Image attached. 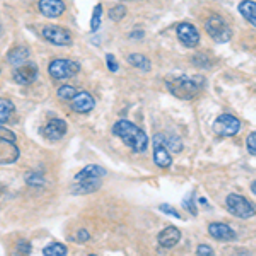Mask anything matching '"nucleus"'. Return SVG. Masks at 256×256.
Masks as SVG:
<instances>
[{
    "instance_id": "29",
    "label": "nucleus",
    "mask_w": 256,
    "mask_h": 256,
    "mask_svg": "<svg viewBox=\"0 0 256 256\" xmlns=\"http://www.w3.org/2000/svg\"><path fill=\"white\" fill-rule=\"evenodd\" d=\"M28 183L31 184V186H43V178L38 176V174H30L28 176Z\"/></svg>"
},
{
    "instance_id": "9",
    "label": "nucleus",
    "mask_w": 256,
    "mask_h": 256,
    "mask_svg": "<svg viewBox=\"0 0 256 256\" xmlns=\"http://www.w3.org/2000/svg\"><path fill=\"white\" fill-rule=\"evenodd\" d=\"M176 32H178V40H180L184 46L195 48L198 46V43H200V32H198V30L193 24H190V22L178 24Z\"/></svg>"
},
{
    "instance_id": "6",
    "label": "nucleus",
    "mask_w": 256,
    "mask_h": 256,
    "mask_svg": "<svg viewBox=\"0 0 256 256\" xmlns=\"http://www.w3.org/2000/svg\"><path fill=\"white\" fill-rule=\"evenodd\" d=\"M226 205L229 208V212L238 218H250L254 216V207L241 195H229L226 200Z\"/></svg>"
},
{
    "instance_id": "28",
    "label": "nucleus",
    "mask_w": 256,
    "mask_h": 256,
    "mask_svg": "<svg viewBox=\"0 0 256 256\" xmlns=\"http://www.w3.org/2000/svg\"><path fill=\"white\" fill-rule=\"evenodd\" d=\"M0 138H6V140H12V142H16V135L12 134L9 128H6L2 125H0Z\"/></svg>"
},
{
    "instance_id": "31",
    "label": "nucleus",
    "mask_w": 256,
    "mask_h": 256,
    "mask_svg": "<svg viewBox=\"0 0 256 256\" xmlns=\"http://www.w3.org/2000/svg\"><path fill=\"white\" fill-rule=\"evenodd\" d=\"M193 200H195V196H193V195H190V196L184 198L183 205H184V207H188V208H190V212H192L193 216H196L198 212H196V207H195V205H193Z\"/></svg>"
},
{
    "instance_id": "20",
    "label": "nucleus",
    "mask_w": 256,
    "mask_h": 256,
    "mask_svg": "<svg viewBox=\"0 0 256 256\" xmlns=\"http://www.w3.org/2000/svg\"><path fill=\"white\" fill-rule=\"evenodd\" d=\"M162 142H164V146L168 147V150L174 152V154H178V152L183 150V144H181V138L176 137V135L162 134Z\"/></svg>"
},
{
    "instance_id": "27",
    "label": "nucleus",
    "mask_w": 256,
    "mask_h": 256,
    "mask_svg": "<svg viewBox=\"0 0 256 256\" xmlns=\"http://www.w3.org/2000/svg\"><path fill=\"white\" fill-rule=\"evenodd\" d=\"M246 146H248V150H250L253 156H256V132H253V134L248 135Z\"/></svg>"
},
{
    "instance_id": "21",
    "label": "nucleus",
    "mask_w": 256,
    "mask_h": 256,
    "mask_svg": "<svg viewBox=\"0 0 256 256\" xmlns=\"http://www.w3.org/2000/svg\"><path fill=\"white\" fill-rule=\"evenodd\" d=\"M14 104H12V101L9 99H4L0 98V123H6L9 122L12 113H14Z\"/></svg>"
},
{
    "instance_id": "24",
    "label": "nucleus",
    "mask_w": 256,
    "mask_h": 256,
    "mask_svg": "<svg viewBox=\"0 0 256 256\" xmlns=\"http://www.w3.org/2000/svg\"><path fill=\"white\" fill-rule=\"evenodd\" d=\"M79 94V90H77L74 86H62L58 89V98L60 99H65V101H74V98Z\"/></svg>"
},
{
    "instance_id": "26",
    "label": "nucleus",
    "mask_w": 256,
    "mask_h": 256,
    "mask_svg": "<svg viewBox=\"0 0 256 256\" xmlns=\"http://www.w3.org/2000/svg\"><path fill=\"white\" fill-rule=\"evenodd\" d=\"M125 14H126V9L123 6H116L110 10V18L113 20H122L123 18H125Z\"/></svg>"
},
{
    "instance_id": "14",
    "label": "nucleus",
    "mask_w": 256,
    "mask_h": 256,
    "mask_svg": "<svg viewBox=\"0 0 256 256\" xmlns=\"http://www.w3.org/2000/svg\"><path fill=\"white\" fill-rule=\"evenodd\" d=\"M94 106H96V101H94V98L90 96L89 92H79L76 98H74L72 101V108L76 113H90V111L94 110Z\"/></svg>"
},
{
    "instance_id": "32",
    "label": "nucleus",
    "mask_w": 256,
    "mask_h": 256,
    "mask_svg": "<svg viewBox=\"0 0 256 256\" xmlns=\"http://www.w3.org/2000/svg\"><path fill=\"white\" fill-rule=\"evenodd\" d=\"M160 210H162L164 214H168V216H172V217H176V218H181V216L176 212L174 208L171 207V205H166V204H164V205H160Z\"/></svg>"
},
{
    "instance_id": "23",
    "label": "nucleus",
    "mask_w": 256,
    "mask_h": 256,
    "mask_svg": "<svg viewBox=\"0 0 256 256\" xmlns=\"http://www.w3.org/2000/svg\"><path fill=\"white\" fill-rule=\"evenodd\" d=\"M43 253L44 256H67V248L60 242H53V244L44 248Z\"/></svg>"
},
{
    "instance_id": "17",
    "label": "nucleus",
    "mask_w": 256,
    "mask_h": 256,
    "mask_svg": "<svg viewBox=\"0 0 256 256\" xmlns=\"http://www.w3.org/2000/svg\"><path fill=\"white\" fill-rule=\"evenodd\" d=\"M158 241H159V246H162V248H174L178 242L181 241L180 229H176V227H166V229L159 234Z\"/></svg>"
},
{
    "instance_id": "2",
    "label": "nucleus",
    "mask_w": 256,
    "mask_h": 256,
    "mask_svg": "<svg viewBox=\"0 0 256 256\" xmlns=\"http://www.w3.org/2000/svg\"><path fill=\"white\" fill-rule=\"evenodd\" d=\"M205 80L202 77H188V76H180L174 79L168 80V89L172 96L183 101H190V99L196 98L204 89Z\"/></svg>"
},
{
    "instance_id": "16",
    "label": "nucleus",
    "mask_w": 256,
    "mask_h": 256,
    "mask_svg": "<svg viewBox=\"0 0 256 256\" xmlns=\"http://www.w3.org/2000/svg\"><path fill=\"white\" fill-rule=\"evenodd\" d=\"M208 232H210V236L216 238L217 241H234V239H236V232H234L229 226L222 224V222H214V224H210Z\"/></svg>"
},
{
    "instance_id": "3",
    "label": "nucleus",
    "mask_w": 256,
    "mask_h": 256,
    "mask_svg": "<svg viewBox=\"0 0 256 256\" xmlns=\"http://www.w3.org/2000/svg\"><path fill=\"white\" fill-rule=\"evenodd\" d=\"M104 176H106V169H102L101 166L84 168L76 176V183L72 186V192L79 193V195H88V193L96 192L101 186V181Z\"/></svg>"
},
{
    "instance_id": "5",
    "label": "nucleus",
    "mask_w": 256,
    "mask_h": 256,
    "mask_svg": "<svg viewBox=\"0 0 256 256\" xmlns=\"http://www.w3.org/2000/svg\"><path fill=\"white\" fill-rule=\"evenodd\" d=\"M205 30H207L208 36L216 43H227L232 38V31H230V28L227 26V22L220 16H212L205 24Z\"/></svg>"
},
{
    "instance_id": "35",
    "label": "nucleus",
    "mask_w": 256,
    "mask_h": 256,
    "mask_svg": "<svg viewBox=\"0 0 256 256\" xmlns=\"http://www.w3.org/2000/svg\"><path fill=\"white\" fill-rule=\"evenodd\" d=\"M251 190H253V193H254V195H256V181H254V183H253V186H251Z\"/></svg>"
},
{
    "instance_id": "12",
    "label": "nucleus",
    "mask_w": 256,
    "mask_h": 256,
    "mask_svg": "<svg viewBox=\"0 0 256 256\" xmlns=\"http://www.w3.org/2000/svg\"><path fill=\"white\" fill-rule=\"evenodd\" d=\"M38 67L32 64H24L20 67L16 68L14 72V80L20 86H30L36 79H38Z\"/></svg>"
},
{
    "instance_id": "10",
    "label": "nucleus",
    "mask_w": 256,
    "mask_h": 256,
    "mask_svg": "<svg viewBox=\"0 0 256 256\" xmlns=\"http://www.w3.org/2000/svg\"><path fill=\"white\" fill-rule=\"evenodd\" d=\"M154 162L162 169L171 168V164H172L171 154H169L168 147L164 146V142H162V134L154 137Z\"/></svg>"
},
{
    "instance_id": "4",
    "label": "nucleus",
    "mask_w": 256,
    "mask_h": 256,
    "mask_svg": "<svg viewBox=\"0 0 256 256\" xmlns=\"http://www.w3.org/2000/svg\"><path fill=\"white\" fill-rule=\"evenodd\" d=\"M80 70V65L74 60H68V58H56L50 64L48 67V72L53 79L56 80H65V79H70L74 77L76 74H79Z\"/></svg>"
},
{
    "instance_id": "15",
    "label": "nucleus",
    "mask_w": 256,
    "mask_h": 256,
    "mask_svg": "<svg viewBox=\"0 0 256 256\" xmlns=\"http://www.w3.org/2000/svg\"><path fill=\"white\" fill-rule=\"evenodd\" d=\"M40 12L46 18H58L65 12L64 0H40Z\"/></svg>"
},
{
    "instance_id": "8",
    "label": "nucleus",
    "mask_w": 256,
    "mask_h": 256,
    "mask_svg": "<svg viewBox=\"0 0 256 256\" xmlns=\"http://www.w3.org/2000/svg\"><path fill=\"white\" fill-rule=\"evenodd\" d=\"M41 36L48 41V43L55 44V46H70L72 44V36L67 30L60 26H44L41 31Z\"/></svg>"
},
{
    "instance_id": "18",
    "label": "nucleus",
    "mask_w": 256,
    "mask_h": 256,
    "mask_svg": "<svg viewBox=\"0 0 256 256\" xmlns=\"http://www.w3.org/2000/svg\"><path fill=\"white\" fill-rule=\"evenodd\" d=\"M239 12H241V16L251 26L256 28V2H253V0H242L239 4Z\"/></svg>"
},
{
    "instance_id": "30",
    "label": "nucleus",
    "mask_w": 256,
    "mask_h": 256,
    "mask_svg": "<svg viewBox=\"0 0 256 256\" xmlns=\"http://www.w3.org/2000/svg\"><path fill=\"white\" fill-rule=\"evenodd\" d=\"M196 253H198V256H214L212 248H210L208 244H200L196 250Z\"/></svg>"
},
{
    "instance_id": "7",
    "label": "nucleus",
    "mask_w": 256,
    "mask_h": 256,
    "mask_svg": "<svg viewBox=\"0 0 256 256\" xmlns=\"http://www.w3.org/2000/svg\"><path fill=\"white\" fill-rule=\"evenodd\" d=\"M241 130V122L232 114H220L214 122V132L220 137H234Z\"/></svg>"
},
{
    "instance_id": "1",
    "label": "nucleus",
    "mask_w": 256,
    "mask_h": 256,
    "mask_svg": "<svg viewBox=\"0 0 256 256\" xmlns=\"http://www.w3.org/2000/svg\"><path fill=\"white\" fill-rule=\"evenodd\" d=\"M113 132H114V135L122 138L123 142H125V146L130 147L134 152L142 154V152L147 150V147H148L147 134L142 128L134 125V123L126 122V120H122V122H118L116 125H114Z\"/></svg>"
},
{
    "instance_id": "36",
    "label": "nucleus",
    "mask_w": 256,
    "mask_h": 256,
    "mask_svg": "<svg viewBox=\"0 0 256 256\" xmlns=\"http://www.w3.org/2000/svg\"><path fill=\"white\" fill-rule=\"evenodd\" d=\"M89 256H96V254H89Z\"/></svg>"
},
{
    "instance_id": "13",
    "label": "nucleus",
    "mask_w": 256,
    "mask_h": 256,
    "mask_svg": "<svg viewBox=\"0 0 256 256\" xmlns=\"http://www.w3.org/2000/svg\"><path fill=\"white\" fill-rule=\"evenodd\" d=\"M65 134H67V123L58 118L52 120V122L43 128V135L48 140H52V142H58V140L65 137Z\"/></svg>"
},
{
    "instance_id": "19",
    "label": "nucleus",
    "mask_w": 256,
    "mask_h": 256,
    "mask_svg": "<svg viewBox=\"0 0 256 256\" xmlns=\"http://www.w3.org/2000/svg\"><path fill=\"white\" fill-rule=\"evenodd\" d=\"M28 56H30V50L24 48V46H19V48L12 50L9 53V56H7V60H9L10 65H24V62L28 60Z\"/></svg>"
},
{
    "instance_id": "11",
    "label": "nucleus",
    "mask_w": 256,
    "mask_h": 256,
    "mask_svg": "<svg viewBox=\"0 0 256 256\" xmlns=\"http://www.w3.org/2000/svg\"><path fill=\"white\" fill-rule=\"evenodd\" d=\"M19 154L20 152L18 146H16V142L0 138V164H4V166L14 164L19 159Z\"/></svg>"
},
{
    "instance_id": "22",
    "label": "nucleus",
    "mask_w": 256,
    "mask_h": 256,
    "mask_svg": "<svg viewBox=\"0 0 256 256\" xmlns=\"http://www.w3.org/2000/svg\"><path fill=\"white\" fill-rule=\"evenodd\" d=\"M128 62H130L134 67H138L140 70H146V72H148L152 67H150V62H148L147 56L140 55V53H134V55L128 56Z\"/></svg>"
},
{
    "instance_id": "25",
    "label": "nucleus",
    "mask_w": 256,
    "mask_h": 256,
    "mask_svg": "<svg viewBox=\"0 0 256 256\" xmlns=\"http://www.w3.org/2000/svg\"><path fill=\"white\" fill-rule=\"evenodd\" d=\"M101 16H102V7L101 4H98L96 9L92 12V19H90V30H92V32H96L99 30V26H101Z\"/></svg>"
},
{
    "instance_id": "34",
    "label": "nucleus",
    "mask_w": 256,
    "mask_h": 256,
    "mask_svg": "<svg viewBox=\"0 0 256 256\" xmlns=\"http://www.w3.org/2000/svg\"><path fill=\"white\" fill-rule=\"evenodd\" d=\"M77 241H79V242H88L89 241V232H88V230H80V232L77 234Z\"/></svg>"
},
{
    "instance_id": "33",
    "label": "nucleus",
    "mask_w": 256,
    "mask_h": 256,
    "mask_svg": "<svg viewBox=\"0 0 256 256\" xmlns=\"http://www.w3.org/2000/svg\"><path fill=\"white\" fill-rule=\"evenodd\" d=\"M106 62H108V67H110L111 72H118L120 67H118L116 60H114V56L111 55V53H110V55H106Z\"/></svg>"
}]
</instances>
